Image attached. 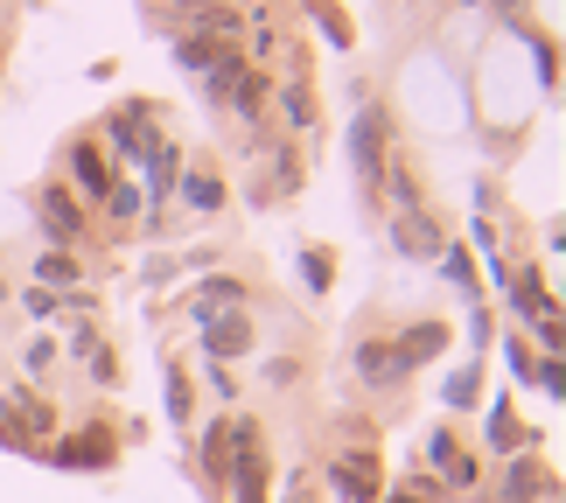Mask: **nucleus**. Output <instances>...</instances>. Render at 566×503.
I'll list each match as a JSON object with an SVG mask.
<instances>
[{
  "label": "nucleus",
  "mask_w": 566,
  "mask_h": 503,
  "mask_svg": "<svg viewBox=\"0 0 566 503\" xmlns=\"http://www.w3.org/2000/svg\"><path fill=\"white\" fill-rule=\"evenodd\" d=\"M155 140H161V105L155 98H119L113 113H105V126H98V147L113 155L119 175H134L147 155H155Z\"/></svg>",
  "instance_id": "f257e3e1"
},
{
  "label": "nucleus",
  "mask_w": 566,
  "mask_h": 503,
  "mask_svg": "<svg viewBox=\"0 0 566 503\" xmlns=\"http://www.w3.org/2000/svg\"><path fill=\"white\" fill-rule=\"evenodd\" d=\"M266 433H259V420H224V490L231 503H266Z\"/></svg>",
  "instance_id": "f03ea898"
},
{
  "label": "nucleus",
  "mask_w": 566,
  "mask_h": 503,
  "mask_svg": "<svg viewBox=\"0 0 566 503\" xmlns=\"http://www.w3.org/2000/svg\"><path fill=\"white\" fill-rule=\"evenodd\" d=\"M322 490H329L336 503H385V462H378V448H336L329 462H322Z\"/></svg>",
  "instance_id": "7ed1b4c3"
},
{
  "label": "nucleus",
  "mask_w": 566,
  "mask_h": 503,
  "mask_svg": "<svg viewBox=\"0 0 566 503\" xmlns=\"http://www.w3.org/2000/svg\"><path fill=\"white\" fill-rule=\"evenodd\" d=\"M56 182L71 189L84 210H98L105 189L119 182V168H113V155L98 147V134H71V140H63V175H56Z\"/></svg>",
  "instance_id": "20e7f679"
},
{
  "label": "nucleus",
  "mask_w": 566,
  "mask_h": 503,
  "mask_svg": "<svg viewBox=\"0 0 566 503\" xmlns=\"http://www.w3.org/2000/svg\"><path fill=\"white\" fill-rule=\"evenodd\" d=\"M29 203H35V231L50 238V252H77L84 238H92V210H84L77 196L56 182V175H50V182H35Z\"/></svg>",
  "instance_id": "39448f33"
},
{
  "label": "nucleus",
  "mask_w": 566,
  "mask_h": 503,
  "mask_svg": "<svg viewBox=\"0 0 566 503\" xmlns=\"http://www.w3.org/2000/svg\"><path fill=\"white\" fill-rule=\"evenodd\" d=\"M420 469H427L441 490H475V483H483V454L462 448V433H454V427H427V441H420Z\"/></svg>",
  "instance_id": "423d86ee"
},
{
  "label": "nucleus",
  "mask_w": 566,
  "mask_h": 503,
  "mask_svg": "<svg viewBox=\"0 0 566 503\" xmlns=\"http://www.w3.org/2000/svg\"><path fill=\"white\" fill-rule=\"evenodd\" d=\"M385 134H391V113L364 92L357 119H350V168H357V189L378 203V175H385Z\"/></svg>",
  "instance_id": "0eeeda50"
},
{
  "label": "nucleus",
  "mask_w": 566,
  "mask_h": 503,
  "mask_svg": "<svg viewBox=\"0 0 566 503\" xmlns=\"http://www.w3.org/2000/svg\"><path fill=\"white\" fill-rule=\"evenodd\" d=\"M266 113L280 119V140H315L322 134V92H315V77L308 71H294V77H280L273 84V98H266Z\"/></svg>",
  "instance_id": "6e6552de"
},
{
  "label": "nucleus",
  "mask_w": 566,
  "mask_h": 503,
  "mask_svg": "<svg viewBox=\"0 0 566 503\" xmlns=\"http://www.w3.org/2000/svg\"><path fill=\"white\" fill-rule=\"evenodd\" d=\"M496 287H504V301L517 308V322H525V329H546V322H559L553 280L538 273V266H504V280H496Z\"/></svg>",
  "instance_id": "1a4fd4ad"
},
{
  "label": "nucleus",
  "mask_w": 566,
  "mask_h": 503,
  "mask_svg": "<svg viewBox=\"0 0 566 503\" xmlns=\"http://www.w3.org/2000/svg\"><path fill=\"white\" fill-rule=\"evenodd\" d=\"M196 349H203V364H238V357L259 349V322L245 308H238V315H210V322H196Z\"/></svg>",
  "instance_id": "9d476101"
},
{
  "label": "nucleus",
  "mask_w": 566,
  "mask_h": 503,
  "mask_svg": "<svg viewBox=\"0 0 566 503\" xmlns=\"http://www.w3.org/2000/svg\"><path fill=\"white\" fill-rule=\"evenodd\" d=\"M42 462H56V469H113L119 441H113V427H77V433H56V441L42 448Z\"/></svg>",
  "instance_id": "9b49d317"
},
{
  "label": "nucleus",
  "mask_w": 566,
  "mask_h": 503,
  "mask_svg": "<svg viewBox=\"0 0 566 503\" xmlns=\"http://www.w3.org/2000/svg\"><path fill=\"white\" fill-rule=\"evenodd\" d=\"M259 168H266V182H252L245 196H252V203H280V196H294L301 182H308V168H301V147L294 140H266V147H259V155H252Z\"/></svg>",
  "instance_id": "f8f14e48"
},
{
  "label": "nucleus",
  "mask_w": 566,
  "mask_h": 503,
  "mask_svg": "<svg viewBox=\"0 0 566 503\" xmlns=\"http://www.w3.org/2000/svg\"><path fill=\"white\" fill-rule=\"evenodd\" d=\"M168 203H182L189 217H224V203H231V182H224V168L217 161H182V175H176V196Z\"/></svg>",
  "instance_id": "ddd939ff"
},
{
  "label": "nucleus",
  "mask_w": 566,
  "mask_h": 503,
  "mask_svg": "<svg viewBox=\"0 0 566 503\" xmlns=\"http://www.w3.org/2000/svg\"><path fill=\"white\" fill-rule=\"evenodd\" d=\"M182 161H189V147L182 140H155V155H147L140 168H134V182H140V196H147V210H176L168 196H176V175H182Z\"/></svg>",
  "instance_id": "4468645a"
},
{
  "label": "nucleus",
  "mask_w": 566,
  "mask_h": 503,
  "mask_svg": "<svg viewBox=\"0 0 566 503\" xmlns=\"http://www.w3.org/2000/svg\"><path fill=\"white\" fill-rule=\"evenodd\" d=\"M245 301H252V280H238V273H224V266H217V273H203V280H196V294H189V315H196V322H210V315H238Z\"/></svg>",
  "instance_id": "2eb2a0df"
},
{
  "label": "nucleus",
  "mask_w": 566,
  "mask_h": 503,
  "mask_svg": "<svg viewBox=\"0 0 566 503\" xmlns=\"http://www.w3.org/2000/svg\"><path fill=\"white\" fill-rule=\"evenodd\" d=\"M391 245H399L406 259H420V266H433L441 245H448V231H441L433 210H406V217H391Z\"/></svg>",
  "instance_id": "dca6fc26"
},
{
  "label": "nucleus",
  "mask_w": 566,
  "mask_h": 503,
  "mask_svg": "<svg viewBox=\"0 0 566 503\" xmlns=\"http://www.w3.org/2000/svg\"><path fill=\"white\" fill-rule=\"evenodd\" d=\"M441 349H448V322H441V315H420V322H406V329L391 336V357L406 364V378H412L420 364H433Z\"/></svg>",
  "instance_id": "f3484780"
},
{
  "label": "nucleus",
  "mask_w": 566,
  "mask_h": 503,
  "mask_svg": "<svg viewBox=\"0 0 566 503\" xmlns=\"http://www.w3.org/2000/svg\"><path fill=\"white\" fill-rule=\"evenodd\" d=\"M350 364H357V378L371 385V399H378V391H399V385H406V364L391 357V336H364V343L350 349Z\"/></svg>",
  "instance_id": "a211bd4d"
},
{
  "label": "nucleus",
  "mask_w": 566,
  "mask_h": 503,
  "mask_svg": "<svg viewBox=\"0 0 566 503\" xmlns=\"http://www.w3.org/2000/svg\"><path fill=\"white\" fill-rule=\"evenodd\" d=\"M378 203H391V217H406V210H427V189H420V175H412L406 155H385V175H378Z\"/></svg>",
  "instance_id": "6ab92c4d"
},
{
  "label": "nucleus",
  "mask_w": 566,
  "mask_h": 503,
  "mask_svg": "<svg viewBox=\"0 0 566 503\" xmlns=\"http://www.w3.org/2000/svg\"><path fill=\"white\" fill-rule=\"evenodd\" d=\"M161 391H168V399H161V406H168V420L189 427V420H196V378H189V364H182V357H168V364H161Z\"/></svg>",
  "instance_id": "aec40b11"
},
{
  "label": "nucleus",
  "mask_w": 566,
  "mask_h": 503,
  "mask_svg": "<svg viewBox=\"0 0 566 503\" xmlns=\"http://www.w3.org/2000/svg\"><path fill=\"white\" fill-rule=\"evenodd\" d=\"M140 210H147V196H140L134 175H119V182L105 189V203H98V217H105L113 231H134V224H140Z\"/></svg>",
  "instance_id": "412c9836"
},
{
  "label": "nucleus",
  "mask_w": 566,
  "mask_h": 503,
  "mask_svg": "<svg viewBox=\"0 0 566 503\" xmlns=\"http://www.w3.org/2000/svg\"><path fill=\"white\" fill-rule=\"evenodd\" d=\"M538 483H546V469H538V454H532V448L504 454V503H532Z\"/></svg>",
  "instance_id": "4be33fe9"
},
{
  "label": "nucleus",
  "mask_w": 566,
  "mask_h": 503,
  "mask_svg": "<svg viewBox=\"0 0 566 503\" xmlns=\"http://www.w3.org/2000/svg\"><path fill=\"white\" fill-rule=\"evenodd\" d=\"M35 287H50V294L84 287V259L77 252H35Z\"/></svg>",
  "instance_id": "5701e85b"
},
{
  "label": "nucleus",
  "mask_w": 566,
  "mask_h": 503,
  "mask_svg": "<svg viewBox=\"0 0 566 503\" xmlns=\"http://www.w3.org/2000/svg\"><path fill=\"white\" fill-rule=\"evenodd\" d=\"M433 266H441V280H448V287L462 294V301H475V308H483V287H475V259H469V245H454V238H448Z\"/></svg>",
  "instance_id": "b1692460"
},
{
  "label": "nucleus",
  "mask_w": 566,
  "mask_h": 503,
  "mask_svg": "<svg viewBox=\"0 0 566 503\" xmlns=\"http://www.w3.org/2000/svg\"><path fill=\"white\" fill-rule=\"evenodd\" d=\"M294 8L308 14V29H322V42H329V50H350V42H357V29L343 21L336 0H294Z\"/></svg>",
  "instance_id": "393cba45"
},
{
  "label": "nucleus",
  "mask_w": 566,
  "mask_h": 503,
  "mask_svg": "<svg viewBox=\"0 0 566 503\" xmlns=\"http://www.w3.org/2000/svg\"><path fill=\"white\" fill-rule=\"evenodd\" d=\"M168 56H176V71H189V77H203L210 63H217V50H210V42H196L189 29H176V42H168Z\"/></svg>",
  "instance_id": "a878e982"
},
{
  "label": "nucleus",
  "mask_w": 566,
  "mask_h": 503,
  "mask_svg": "<svg viewBox=\"0 0 566 503\" xmlns=\"http://www.w3.org/2000/svg\"><path fill=\"white\" fill-rule=\"evenodd\" d=\"M196 469H203L210 483L224 490V420H210V427H203V441H196Z\"/></svg>",
  "instance_id": "bb28decb"
},
{
  "label": "nucleus",
  "mask_w": 566,
  "mask_h": 503,
  "mask_svg": "<svg viewBox=\"0 0 566 503\" xmlns=\"http://www.w3.org/2000/svg\"><path fill=\"white\" fill-rule=\"evenodd\" d=\"M448 406H454V412L483 406V357H475V364H462V370L448 378Z\"/></svg>",
  "instance_id": "cd10ccee"
},
{
  "label": "nucleus",
  "mask_w": 566,
  "mask_h": 503,
  "mask_svg": "<svg viewBox=\"0 0 566 503\" xmlns=\"http://www.w3.org/2000/svg\"><path fill=\"white\" fill-rule=\"evenodd\" d=\"M56 357H63V349H56L50 336H29V343H21V370H29V378H21V385L50 378V370H56Z\"/></svg>",
  "instance_id": "c85d7f7f"
},
{
  "label": "nucleus",
  "mask_w": 566,
  "mask_h": 503,
  "mask_svg": "<svg viewBox=\"0 0 566 503\" xmlns=\"http://www.w3.org/2000/svg\"><path fill=\"white\" fill-rule=\"evenodd\" d=\"M490 441H496V454H517V448H525V427H517V412L504 399L490 406Z\"/></svg>",
  "instance_id": "c756f323"
},
{
  "label": "nucleus",
  "mask_w": 566,
  "mask_h": 503,
  "mask_svg": "<svg viewBox=\"0 0 566 503\" xmlns=\"http://www.w3.org/2000/svg\"><path fill=\"white\" fill-rule=\"evenodd\" d=\"M301 280H308V294H329V280H336V252L329 245H308V252H301Z\"/></svg>",
  "instance_id": "7c9ffc66"
},
{
  "label": "nucleus",
  "mask_w": 566,
  "mask_h": 503,
  "mask_svg": "<svg viewBox=\"0 0 566 503\" xmlns=\"http://www.w3.org/2000/svg\"><path fill=\"white\" fill-rule=\"evenodd\" d=\"M14 301H21V315H29V322H50V315H63V301H56L50 287H35V280H29V287H21Z\"/></svg>",
  "instance_id": "2f4dec72"
},
{
  "label": "nucleus",
  "mask_w": 566,
  "mask_h": 503,
  "mask_svg": "<svg viewBox=\"0 0 566 503\" xmlns=\"http://www.w3.org/2000/svg\"><path fill=\"white\" fill-rule=\"evenodd\" d=\"M176 273H182V259H176V252H155V259L140 266V287H168Z\"/></svg>",
  "instance_id": "473e14b6"
},
{
  "label": "nucleus",
  "mask_w": 566,
  "mask_h": 503,
  "mask_svg": "<svg viewBox=\"0 0 566 503\" xmlns=\"http://www.w3.org/2000/svg\"><path fill=\"white\" fill-rule=\"evenodd\" d=\"M504 357H511V370H517V378H525V385L538 378V349H532L525 336H511V343H504Z\"/></svg>",
  "instance_id": "72a5a7b5"
},
{
  "label": "nucleus",
  "mask_w": 566,
  "mask_h": 503,
  "mask_svg": "<svg viewBox=\"0 0 566 503\" xmlns=\"http://www.w3.org/2000/svg\"><path fill=\"white\" fill-rule=\"evenodd\" d=\"M203 385H210V399H217V406H231V399H238V378H231V364H203Z\"/></svg>",
  "instance_id": "f704fd0d"
},
{
  "label": "nucleus",
  "mask_w": 566,
  "mask_h": 503,
  "mask_svg": "<svg viewBox=\"0 0 566 503\" xmlns=\"http://www.w3.org/2000/svg\"><path fill=\"white\" fill-rule=\"evenodd\" d=\"M490 336H496V315H490V308H475V315H469V343H475V357L490 349Z\"/></svg>",
  "instance_id": "c9c22d12"
},
{
  "label": "nucleus",
  "mask_w": 566,
  "mask_h": 503,
  "mask_svg": "<svg viewBox=\"0 0 566 503\" xmlns=\"http://www.w3.org/2000/svg\"><path fill=\"white\" fill-rule=\"evenodd\" d=\"M287 503H322V490H315V469H294V483H287Z\"/></svg>",
  "instance_id": "e433bc0d"
},
{
  "label": "nucleus",
  "mask_w": 566,
  "mask_h": 503,
  "mask_svg": "<svg viewBox=\"0 0 566 503\" xmlns=\"http://www.w3.org/2000/svg\"><path fill=\"white\" fill-rule=\"evenodd\" d=\"M294 378H301L294 357H273V364H266V385H294Z\"/></svg>",
  "instance_id": "4c0bfd02"
},
{
  "label": "nucleus",
  "mask_w": 566,
  "mask_h": 503,
  "mask_svg": "<svg viewBox=\"0 0 566 503\" xmlns=\"http://www.w3.org/2000/svg\"><path fill=\"white\" fill-rule=\"evenodd\" d=\"M490 8H496V14H517V0H490Z\"/></svg>",
  "instance_id": "58836bf2"
},
{
  "label": "nucleus",
  "mask_w": 566,
  "mask_h": 503,
  "mask_svg": "<svg viewBox=\"0 0 566 503\" xmlns=\"http://www.w3.org/2000/svg\"><path fill=\"white\" fill-rule=\"evenodd\" d=\"M0 8H8V0H0Z\"/></svg>",
  "instance_id": "ea45409f"
}]
</instances>
